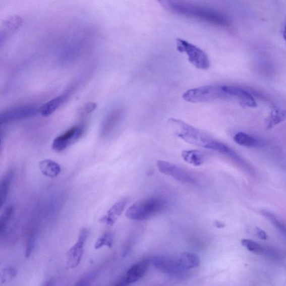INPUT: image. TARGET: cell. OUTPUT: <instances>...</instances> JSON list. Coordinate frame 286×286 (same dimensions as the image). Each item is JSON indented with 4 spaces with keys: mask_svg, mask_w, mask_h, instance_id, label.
Returning <instances> with one entry per match:
<instances>
[{
    "mask_svg": "<svg viewBox=\"0 0 286 286\" xmlns=\"http://www.w3.org/2000/svg\"><path fill=\"white\" fill-rule=\"evenodd\" d=\"M167 11L183 16L201 20L219 27L230 23L224 14L214 9L189 0H156Z\"/></svg>",
    "mask_w": 286,
    "mask_h": 286,
    "instance_id": "cell-1",
    "label": "cell"
},
{
    "mask_svg": "<svg viewBox=\"0 0 286 286\" xmlns=\"http://www.w3.org/2000/svg\"><path fill=\"white\" fill-rule=\"evenodd\" d=\"M113 243V235L111 232H107L98 238L95 244L96 249H100L103 247L112 248Z\"/></svg>",
    "mask_w": 286,
    "mask_h": 286,
    "instance_id": "cell-25",
    "label": "cell"
},
{
    "mask_svg": "<svg viewBox=\"0 0 286 286\" xmlns=\"http://www.w3.org/2000/svg\"><path fill=\"white\" fill-rule=\"evenodd\" d=\"M242 244L249 252L261 255V256L270 259L280 260L285 257V254L283 252L278 251L277 249L262 246L261 244L252 240H249V239H243Z\"/></svg>",
    "mask_w": 286,
    "mask_h": 286,
    "instance_id": "cell-12",
    "label": "cell"
},
{
    "mask_svg": "<svg viewBox=\"0 0 286 286\" xmlns=\"http://www.w3.org/2000/svg\"><path fill=\"white\" fill-rule=\"evenodd\" d=\"M97 273L96 272H90L86 273L76 283V285H89L95 281L97 278Z\"/></svg>",
    "mask_w": 286,
    "mask_h": 286,
    "instance_id": "cell-27",
    "label": "cell"
},
{
    "mask_svg": "<svg viewBox=\"0 0 286 286\" xmlns=\"http://www.w3.org/2000/svg\"><path fill=\"white\" fill-rule=\"evenodd\" d=\"M286 121V110L277 108L273 109L265 122L267 129H272Z\"/></svg>",
    "mask_w": 286,
    "mask_h": 286,
    "instance_id": "cell-19",
    "label": "cell"
},
{
    "mask_svg": "<svg viewBox=\"0 0 286 286\" xmlns=\"http://www.w3.org/2000/svg\"><path fill=\"white\" fill-rule=\"evenodd\" d=\"M87 228H84L80 231L79 238L75 245L71 247L67 254V266L69 268H75L80 263L84 253L85 244L88 236Z\"/></svg>",
    "mask_w": 286,
    "mask_h": 286,
    "instance_id": "cell-8",
    "label": "cell"
},
{
    "mask_svg": "<svg viewBox=\"0 0 286 286\" xmlns=\"http://www.w3.org/2000/svg\"><path fill=\"white\" fill-rule=\"evenodd\" d=\"M66 97V95H61L45 103L39 108V113L44 117H49L64 103Z\"/></svg>",
    "mask_w": 286,
    "mask_h": 286,
    "instance_id": "cell-18",
    "label": "cell"
},
{
    "mask_svg": "<svg viewBox=\"0 0 286 286\" xmlns=\"http://www.w3.org/2000/svg\"><path fill=\"white\" fill-rule=\"evenodd\" d=\"M217 223H216V226L217 227H223V226H224V225H222V223H221V222H217Z\"/></svg>",
    "mask_w": 286,
    "mask_h": 286,
    "instance_id": "cell-33",
    "label": "cell"
},
{
    "mask_svg": "<svg viewBox=\"0 0 286 286\" xmlns=\"http://www.w3.org/2000/svg\"><path fill=\"white\" fill-rule=\"evenodd\" d=\"M127 203L128 200L127 199L116 202L108 210L106 214L101 218L100 221L109 226H112L117 221L118 218L122 214Z\"/></svg>",
    "mask_w": 286,
    "mask_h": 286,
    "instance_id": "cell-15",
    "label": "cell"
},
{
    "mask_svg": "<svg viewBox=\"0 0 286 286\" xmlns=\"http://www.w3.org/2000/svg\"><path fill=\"white\" fill-rule=\"evenodd\" d=\"M35 239L33 235L30 236L28 238L27 244H26L25 257L28 258L32 253L35 247Z\"/></svg>",
    "mask_w": 286,
    "mask_h": 286,
    "instance_id": "cell-29",
    "label": "cell"
},
{
    "mask_svg": "<svg viewBox=\"0 0 286 286\" xmlns=\"http://www.w3.org/2000/svg\"><path fill=\"white\" fill-rule=\"evenodd\" d=\"M207 154L199 150H184L182 158L186 162L195 166H200L204 163Z\"/></svg>",
    "mask_w": 286,
    "mask_h": 286,
    "instance_id": "cell-16",
    "label": "cell"
},
{
    "mask_svg": "<svg viewBox=\"0 0 286 286\" xmlns=\"http://www.w3.org/2000/svg\"><path fill=\"white\" fill-rule=\"evenodd\" d=\"M255 232H256L257 236L262 240H266L268 238L266 233L261 230V228L256 227Z\"/></svg>",
    "mask_w": 286,
    "mask_h": 286,
    "instance_id": "cell-31",
    "label": "cell"
},
{
    "mask_svg": "<svg viewBox=\"0 0 286 286\" xmlns=\"http://www.w3.org/2000/svg\"><path fill=\"white\" fill-rule=\"evenodd\" d=\"M122 115V111L118 109L114 111L108 118L107 119L105 125H104L103 131H105L107 133L116 126L120 119L121 118Z\"/></svg>",
    "mask_w": 286,
    "mask_h": 286,
    "instance_id": "cell-26",
    "label": "cell"
},
{
    "mask_svg": "<svg viewBox=\"0 0 286 286\" xmlns=\"http://www.w3.org/2000/svg\"><path fill=\"white\" fill-rule=\"evenodd\" d=\"M157 167L160 173L183 183H192L195 181L189 171L167 161L158 160Z\"/></svg>",
    "mask_w": 286,
    "mask_h": 286,
    "instance_id": "cell-10",
    "label": "cell"
},
{
    "mask_svg": "<svg viewBox=\"0 0 286 286\" xmlns=\"http://www.w3.org/2000/svg\"><path fill=\"white\" fill-rule=\"evenodd\" d=\"M283 38L284 40V41H285L286 43V19L285 20V24H284V29H283Z\"/></svg>",
    "mask_w": 286,
    "mask_h": 286,
    "instance_id": "cell-32",
    "label": "cell"
},
{
    "mask_svg": "<svg viewBox=\"0 0 286 286\" xmlns=\"http://www.w3.org/2000/svg\"><path fill=\"white\" fill-rule=\"evenodd\" d=\"M39 112V109L32 106H23L10 109L1 114L0 123L6 124L24 119L32 118Z\"/></svg>",
    "mask_w": 286,
    "mask_h": 286,
    "instance_id": "cell-11",
    "label": "cell"
},
{
    "mask_svg": "<svg viewBox=\"0 0 286 286\" xmlns=\"http://www.w3.org/2000/svg\"><path fill=\"white\" fill-rule=\"evenodd\" d=\"M227 97H236L242 106L255 108L257 103L250 93L243 88L233 86H222Z\"/></svg>",
    "mask_w": 286,
    "mask_h": 286,
    "instance_id": "cell-14",
    "label": "cell"
},
{
    "mask_svg": "<svg viewBox=\"0 0 286 286\" xmlns=\"http://www.w3.org/2000/svg\"><path fill=\"white\" fill-rule=\"evenodd\" d=\"M13 176V171L10 170L3 177L2 180L1 185H0V203H1L2 207L8 199L10 186H11L12 184Z\"/></svg>",
    "mask_w": 286,
    "mask_h": 286,
    "instance_id": "cell-21",
    "label": "cell"
},
{
    "mask_svg": "<svg viewBox=\"0 0 286 286\" xmlns=\"http://www.w3.org/2000/svg\"><path fill=\"white\" fill-rule=\"evenodd\" d=\"M150 263L149 259H143L142 261L134 264L129 268L126 273L119 279L114 285L126 286L138 282L146 273Z\"/></svg>",
    "mask_w": 286,
    "mask_h": 286,
    "instance_id": "cell-6",
    "label": "cell"
},
{
    "mask_svg": "<svg viewBox=\"0 0 286 286\" xmlns=\"http://www.w3.org/2000/svg\"><path fill=\"white\" fill-rule=\"evenodd\" d=\"M184 100L191 103H202L214 101L227 97L220 86H206L193 88L186 91L183 96Z\"/></svg>",
    "mask_w": 286,
    "mask_h": 286,
    "instance_id": "cell-4",
    "label": "cell"
},
{
    "mask_svg": "<svg viewBox=\"0 0 286 286\" xmlns=\"http://www.w3.org/2000/svg\"><path fill=\"white\" fill-rule=\"evenodd\" d=\"M261 212L262 215L266 217L270 222H271L272 224L277 228L280 233L286 238V226L284 223L279 220L278 218L271 212L263 210Z\"/></svg>",
    "mask_w": 286,
    "mask_h": 286,
    "instance_id": "cell-23",
    "label": "cell"
},
{
    "mask_svg": "<svg viewBox=\"0 0 286 286\" xmlns=\"http://www.w3.org/2000/svg\"><path fill=\"white\" fill-rule=\"evenodd\" d=\"M84 133V127L77 125L57 137L52 144V148L55 152L63 151L67 148L79 140Z\"/></svg>",
    "mask_w": 286,
    "mask_h": 286,
    "instance_id": "cell-7",
    "label": "cell"
},
{
    "mask_svg": "<svg viewBox=\"0 0 286 286\" xmlns=\"http://www.w3.org/2000/svg\"><path fill=\"white\" fill-rule=\"evenodd\" d=\"M17 274L16 269L11 267L5 268L1 274V282L5 283L14 278Z\"/></svg>",
    "mask_w": 286,
    "mask_h": 286,
    "instance_id": "cell-28",
    "label": "cell"
},
{
    "mask_svg": "<svg viewBox=\"0 0 286 286\" xmlns=\"http://www.w3.org/2000/svg\"><path fill=\"white\" fill-rule=\"evenodd\" d=\"M153 266L160 272L171 275L184 273L186 270L181 266L179 259L165 256L154 257L151 260Z\"/></svg>",
    "mask_w": 286,
    "mask_h": 286,
    "instance_id": "cell-9",
    "label": "cell"
},
{
    "mask_svg": "<svg viewBox=\"0 0 286 286\" xmlns=\"http://www.w3.org/2000/svg\"><path fill=\"white\" fill-rule=\"evenodd\" d=\"M39 166L41 173L49 178H55L61 173L60 164L50 159L41 160Z\"/></svg>",
    "mask_w": 286,
    "mask_h": 286,
    "instance_id": "cell-17",
    "label": "cell"
},
{
    "mask_svg": "<svg viewBox=\"0 0 286 286\" xmlns=\"http://www.w3.org/2000/svg\"><path fill=\"white\" fill-rule=\"evenodd\" d=\"M179 261L181 266L185 269L188 270L198 267L200 261L198 256L190 252H185L181 254Z\"/></svg>",
    "mask_w": 286,
    "mask_h": 286,
    "instance_id": "cell-20",
    "label": "cell"
},
{
    "mask_svg": "<svg viewBox=\"0 0 286 286\" xmlns=\"http://www.w3.org/2000/svg\"><path fill=\"white\" fill-rule=\"evenodd\" d=\"M14 212V207L12 205L7 207L4 211L1 217V220H0V233L2 235L6 231L9 222L11 219Z\"/></svg>",
    "mask_w": 286,
    "mask_h": 286,
    "instance_id": "cell-24",
    "label": "cell"
},
{
    "mask_svg": "<svg viewBox=\"0 0 286 286\" xmlns=\"http://www.w3.org/2000/svg\"><path fill=\"white\" fill-rule=\"evenodd\" d=\"M176 43L178 51L186 53L190 63L197 69L202 70L209 69L210 60L204 50L184 39H178Z\"/></svg>",
    "mask_w": 286,
    "mask_h": 286,
    "instance_id": "cell-5",
    "label": "cell"
},
{
    "mask_svg": "<svg viewBox=\"0 0 286 286\" xmlns=\"http://www.w3.org/2000/svg\"><path fill=\"white\" fill-rule=\"evenodd\" d=\"M97 106V104L95 103H88L82 108V112L83 113H89L95 110Z\"/></svg>",
    "mask_w": 286,
    "mask_h": 286,
    "instance_id": "cell-30",
    "label": "cell"
},
{
    "mask_svg": "<svg viewBox=\"0 0 286 286\" xmlns=\"http://www.w3.org/2000/svg\"><path fill=\"white\" fill-rule=\"evenodd\" d=\"M24 20L18 15H13L4 20L0 26V44H3L9 38L18 32L22 27Z\"/></svg>",
    "mask_w": 286,
    "mask_h": 286,
    "instance_id": "cell-13",
    "label": "cell"
},
{
    "mask_svg": "<svg viewBox=\"0 0 286 286\" xmlns=\"http://www.w3.org/2000/svg\"><path fill=\"white\" fill-rule=\"evenodd\" d=\"M167 206V202L160 197H151L137 201L129 208L126 216L129 219L143 221L148 220L160 211Z\"/></svg>",
    "mask_w": 286,
    "mask_h": 286,
    "instance_id": "cell-3",
    "label": "cell"
},
{
    "mask_svg": "<svg viewBox=\"0 0 286 286\" xmlns=\"http://www.w3.org/2000/svg\"><path fill=\"white\" fill-rule=\"evenodd\" d=\"M233 139L236 143L243 147H255L258 144V140L256 139L243 132L237 133Z\"/></svg>",
    "mask_w": 286,
    "mask_h": 286,
    "instance_id": "cell-22",
    "label": "cell"
},
{
    "mask_svg": "<svg viewBox=\"0 0 286 286\" xmlns=\"http://www.w3.org/2000/svg\"><path fill=\"white\" fill-rule=\"evenodd\" d=\"M169 128L176 136L187 143L200 147L215 150L220 142L213 138L207 133L192 127L181 120L170 118L168 121Z\"/></svg>",
    "mask_w": 286,
    "mask_h": 286,
    "instance_id": "cell-2",
    "label": "cell"
}]
</instances>
